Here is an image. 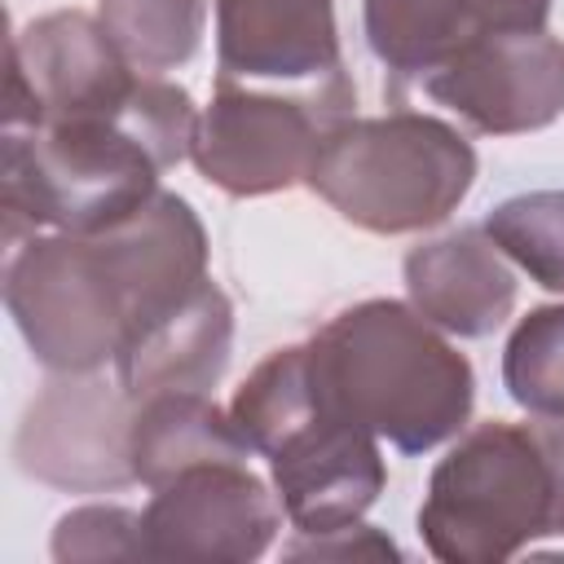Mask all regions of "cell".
<instances>
[{
	"instance_id": "cell-5",
	"label": "cell",
	"mask_w": 564,
	"mask_h": 564,
	"mask_svg": "<svg viewBox=\"0 0 564 564\" xmlns=\"http://www.w3.org/2000/svg\"><path fill=\"white\" fill-rule=\"evenodd\" d=\"M419 538L445 564H498L564 538V423L489 419L432 467Z\"/></svg>"
},
{
	"instance_id": "cell-10",
	"label": "cell",
	"mask_w": 564,
	"mask_h": 564,
	"mask_svg": "<svg viewBox=\"0 0 564 564\" xmlns=\"http://www.w3.org/2000/svg\"><path fill=\"white\" fill-rule=\"evenodd\" d=\"M282 516L278 494L247 458H207L150 489L141 511L145 560L247 564L273 546Z\"/></svg>"
},
{
	"instance_id": "cell-9",
	"label": "cell",
	"mask_w": 564,
	"mask_h": 564,
	"mask_svg": "<svg viewBox=\"0 0 564 564\" xmlns=\"http://www.w3.org/2000/svg\"><path fill=\"white\" fill-rule=\"evenodd\" d=\"M137 401L101 370L53 375L26 405L13 436V458L31 480L66 494H106L137 485L132 471Z\"/></svg>"
},
{
	"instance_id": "cell-17",
	"label": "cell",
	"mask_w": 564,
	"mask_h": 564,
	"mask_svg": "<svg viewBox=\"0 0 564 564\" xmlns=\"http://www.w3.org/2000/svg\"><path fill=\"white\" fill-rule=\"evenodd\" d=\"M97 18L137 70L163 75L198 53L207 0H97Z\"/></svg>"
},
{
	"instance_id": "cell-19",
	"label": "cell",
	"mask_w": 564,
	"mask_h": 564,
	"mask_svg": "<svg viewBox=\"0 0 564 564\" xmlns=\"http://www.w3.org/2000/svg\"><path fill=\"white\" fill-rule=\"evenodd\" d=\"M480 229L538 286L564 295V189L516 194L498 203Z\"/></svg>"
},
{
	"instance_id": "cell-3",
	"label": "cell",
	"mask_w": 564,
	"mask_h": 564,
	"mask_svg": "<svg viewBox=\"0 0 564 564\" xmlns=\"http://www.w3.org/2000/svg\"><path fill=\"white\" fill-rule=\"evenodd\" d=\"M322 397L401 454L454 441L476 405L471 361L414 304L361 300L308 339Z\"/></svg>"
},
{
	"instance_id": "cell-7",
	"label": "cell",
	"mask_w": 564,
	"mask_h": 564,
	"mask_svg": "<svg viewBox=\"0 0 564 564\" xmlns=\"http://www.w3.org/2000/svg\"><path fill=\"white\" fill-rule=\"evenodd\" d=\"M357 106L352 79L313 88H269L220 79L198 115L194 167L207 185L229 198H260L308 181V167L335 123Z\"/></svg>"
},
{
	"instance_id": "cell-18",
	"label": "cell",
	"mask_w": 564,
	"mask_h": 564,
	"mask_svg": "<svg viewBox=\"0 0 564 564\" xmlns=\"http://www.w3.org/2000/svg\"><path fill=\"white\" fill-rule=\"evenodd\" d=\"M502 388L520 410L564 423V304H538L511 326Z\"/></svg>"
},
{
	"instance_id": "cell-11",
	"label": "cell",
	"mask_w": 564,
	"mask_h": 564,
	"mask_svg": "<svg viewBox=\"0 0 564 564\" xmlns=\"http://www.w3.org/2000/svg\"><path fill=\"white\" fill-rule=\"evenodd\" d=\"M414 88L480 137L538 132L564 115V40L546 31H502L463 48Z\"/></svg>"
},
{
	"instance_id": "cell-1",
	"label": "cell",
	"mask_w": 564,
	"mask_h": 564,
	"mask_svg": "<svg viewBox=\"0 0 564 564\" xmlns=\"http://www.w3.org/2000/svg\"><path fill=\"white\" fill-rule=\"evenodd\" d=\"M198 282H207V229L172 189L115 229L26 234L4 247V308L53 375L115 366L123 344Z\"/></svg>"
},
{
	"instance_id": "cell-16",
	"label": "cell",
	"mask_w": 564,
	"mask_h": 564,
	"mask_svg": "<svg viewBox=\"0 0 564 564\" xmlns=\"http://www.w3.org/2000/svg\"><path fill=\"white\" fill-rule=\"evenodd\" d=\"M132 471L137 485L154 489L167 476L207 463V458H251V445L238 436L229 410L212 392H154L137 401L132 414Z\"/></svg>"
},
{
	"instance_id": "cell-2",
	"label": "cell",
	"mask_w": 564,
	"mask_h": 564,
	"mask_svg": "<svg viewBox=\"0 0 564 564\" xmlns=\"http://www.w3.org/2000/svg\"><path fill=\"white\" fill-rule=\"evenodd\" d=\"M194 97L150 75L119 115H79L0 137V238L101 234L159 194V172L194 150Z\"/></svg>"
},
{
	"instance_id": "cell-21",
	"label": "cell",
	"mask_w": 564,
	"mask_h": 564,
	"mask_svg": "<svg viewBox=\"0 0 564 564\" xmlns=\"http://www.w3.org/2000/svg\"><path fill=\"white\" fill-rule=\"evenodd\" d=\"M282 555L291 560H361V555H401L392 538H383L379 529L352 520V524H339V529H326V533H300Z\"/></svg>"
},
{
	"instance_id": "cell-15",
	"label": "cell",
	"mask_w": 564,
	"mask_h": 564,
	"mask_svg": "<svg viewBox=\"0 0 564 564\" xmlns=\"http://www.w3.org/2000/svg\"><path fill=\"white\" fill-rule=\"evenodd\" d=\"M234 352V304L207 278L176 308L154 317L115 357V379L132 401L154 392H212Z\"/></svg>"
},
{
	"instance_id": "cell-12",
	"label": "cell",
	"mask_w": 564,
	"mask_h": 564,
	"mask_svg": "<svg viewBox=\"0 0 564 564\" xmlns=\"http://www.w3.org/2000/svg\"><path fill=\"white\" fill-rule=\"evenodd\" d=\"M216 66L269 88L344 79L335 0H216Z\"/></svg>"
},
{
	"instance_id": "cell-6",
	"label": "cell",
	"mask_w": 564,
	"mask_h": 564,
	"mask_svg": "<svg viewBox=\"0 0 564 564\" xmlns=\"http://www.w3.org/2000/svg\"><path fill=\"white\" fill-rule=\"evenodd\" d=\"M476 181L471 141L436 115L388 110L335 123L308 167V189L366 234H419L441 225Z\"/></svg>"
},
{
	"instance_id": "cell-8",
	"label": "cell",
	"mask_w": 564,
	"mask_h": 564,
	"mask_svg": "<svg viewBox=\"0 0 564 564\" xmlns=\"http://www.w3.org/2000/svg\"><path fill=\"white\" fill-rule=\"evenodd\" d=\"M145 79L150 75L137 70L106 35L101 18H88L79 9L44 13L18 26L9 40L4 128L119 115L141 97Z\"/></svg>"
},
{
	"instance_id": "cell-13",
	"label": "cell",
	"mask_w": 564,
	"mask_h": 564,
	"mask_svg": "<svg viewBox=\"0 0 564 564\" xmlns=\"http://www.w3.org/2000/svg\"><path fill=\"white\" fill-rule=\"evenodd\" d=\"M546 18L551 0H361L366 44L392 97L489 35L546 31Z\"/></svg>"
},
{
	"instance_id": "cell-20",
	"label": "cell",
	"mask_w": 564,
	"mask_h": 564,
	"mask_svg": "<svg viewBox=\"0 0 564 564\" xmlns=\"http://www.w3.org/2000/svg\"><path fill=\"white\" fill-rule=\"evenodd\" d=\"M53 560H145L141 511L128 507H75L53 529Z\"/></svg>"
},
{
	"instance_id": "cell-4",
	"label": "cell",
	"mask_w": 564,
	"mask_h": 564,
	"mask_svg": "<svg viewBox=\"0 0 564 564\" xmlns=\"http://www.w3.org/2000/svg\"><path fill=\"white\" fill-rule=\"evenodd\" d=\"M229 419L251 454L269 458L273 494L295 533L361 520L388 485L379 436L322 397L308 344L273 348L234 392Z\"/></svg>"
},
{
	"instance_id": "cell-14",
	"label": "cell",
	"mask_w": 564,
	"mask_h": 564,
	"mask_svg": "<svg viewBox=\"0 0 564 564\" xmlns=\"http://www.w3.org/2000/svg\"><path fill=\"white\" fill-rule=\"evenodd\" d=\"M410 304L458 339L494 335L516 308V273L485 229H449L405 256Z\"/></svg>"
}]
</instances>
